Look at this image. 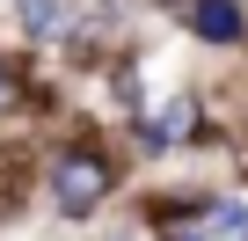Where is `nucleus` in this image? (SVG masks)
I'll list each match as a JSON object with an SVG mask.
<instances>
[{"mask_svg":"<svg viewBox=\"0 0 248 241\" xmlns=\"http://www.w3.org/2000/svg\"><path fill=\"white\" fill-rule=\"evenodd\" d=\"M197 37H212V44H226V37H241V15L226 8V0H212V8H197Z\"/></svg>","mask_w":248,"mask_h":241,"instance_id":"2","label":"nucleus"},{"mask_svg":"<svg viewBox=\"0 0 248 241\" xmlns=\"http://www.w3.org/2000/svg\"><path fill=\"white\" fill-rule=\"evenodd\" d=\"M51 183H59V205H66V212H88V205L109 190V168H102L95 154H88V161L73 154V161H59V176H51Z\"/></svg>","mask_w":248,"mask_h":241,"instance_id":"1","label":"nucleus"}]
</instances>
